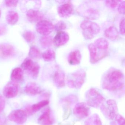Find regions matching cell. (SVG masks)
<instances>
[{"label":"cell","mask_w":125,"mask_h":125,"mask_svg":"<svg viewBox=\"0 0 125 125\" xmlns=\"http://www.w3.org/2000/svg\"><path fill=\"white\" fill-rule=\"evenodd\" d=\"M69 36L68 33L65 31L58 32L53 40L54 45L60 47L65 44L68 42Z\"/></svg>","instance_id":"14"},{"label":"cell","mask_w":125,"mask_h":125,"mask_svg":"<svg viewBox=\"0 0 125 125\" xmlns=\"http://www.w3.org/2000/svg\"><path fill=\"white\" fill-rule=\"evenodd\" d=\"M82 59V55L79 50L71 52L69 55L68 62L72 65H76L79 64Z\"/></svg>","instance_id":"19"},{"label":"cell","mask_w":125,"mask_h":125,"mask_svg":"<svg viewBox=\"0 0 125 125\" xmlns=\"http://www.w3.org/2000/svg\"><path fill=\"white\" fill-rule=\"evenodd\" d=\"M52 38L47 36H45L42 37L41 41V44L44 48L49 47L52 44Z\"/></svg>","instance_id":"29"},{"label":"cell","mask_w":125,"mask_h":125,"mask_svg":"<svg viewBox=\"0 0 125 125\" xmlns=\"http://www.w3.org/2000/svg\"><path fill=\"white\" fill-rule=\"evenodd\" d=\"M86 73L83 69H79L69 74L66 79L67 85L73 89H80L86 80Z\"/></svg>","instance_id":"3"},{"label":"cell","mask_w":125,"mask_h":125,"mask_svg":"<svg viewBox=\"0 0 125 125\" xmlns=\"http://www.w3.org/2000/svg\"><path fill=\"white\" fill-rule=\"evenodd\" d=\"M42 57L45 61L48 62L53 61L55 59V52L52 50H48L42 54Z\"/></svg>","instance_id":"27"},{"label":"cell","mask_w":125,"mask_h":125,"mask_svg":"<svg viewBox=\"0 0 125 125\" xmlns=\"http://www.w3.org/2000/svg\"><path fill=\"white\" fill-rule=\"evenodd\" d=\"M38 122L41 125H52L53 124L54 119L49 108L46 109L40 115L38 119Z\"/></svg>","instance_id":"15"},{"label":"cell","mask_w":125,"mask_h":125,"mask_svg":"<svg viewBox=\"0 0 125 125\" xmlns=\"http://www.w3.org/2000/svg\"><path fill=\"white\" fill-rule=\"evenodd\" d=\"M124 76L123 72L115 68H111L107 71L102 79V87L109 91L120 90L124 87Z\"/></svg>","instance_id":"1"},{"label":"cell","mask_w":125,"mask_h":125,"mask_svg":"<svg viewBox=\"0 0 125 125\" xmlns=\"http://www.w3.org/2000/svg\"><path fill=\"white\" fill-rule=\"evenodd\" d=\"M90 111V107L86 103L80 102L76 104L73 109V113L78 118L83 119L88 117Z\"/></svg>","instance_id":"10"},{"label":"cell","mask_w":125,"mask_h":125,"mask_svg":"<svg viewBox=\"0 0 125 125\" xmlns=\"http://www.w3.org/2000/svg\"><path fill=\"white\" fill-rule=\"evenodd\" d=\"M21 66L24 70L27 71L33 77L36 78L38 77L39 73L40 66L31 59H25L22 63Z\"/></svg>","instance_id":"9"},{"label":"cell","mask_w":125,"mask_h":125,"mask_svg":"<svg viewBox=\"0 0 125 125\" xmlns=\"http://www.w3.org/2000/svg\"><path fill=\"white\" fill-rule=\"evenodd\" d=\"M120 2L121 1L117 0H106V4L108 7L112 8H114L117 6Z\"/></svg>","instance_id":"33"},{"label":"cell","mask_w":125,"mask_h":125,"mask_svg":"<svg viewBox=\"0 0 125 125\" xmlns=\"http://www.w3.org/2000/svg\"><path fill=\"white\" fill-rule=\"evenodd\" d=\"M120 32L121 35H124L125 34V19L124 17L122 18L120 23Z\"/></svg>","instance_id":"34"},{"label":"cell","mask_w":125,"mask_h":125,"mask_svg":"<svg viewBox=\"0 0 125 125\" xmlns=\"http://www.w3.org/2000/svg\"><path fill=\"white\" fill-rule=\"evenodd\" d=\"M54 84L58 88H60L65 85V74L63 71L58 69L54 73L53 77Z\"/></svg>","instance_id":"16"},{"label":"cell","mask_w":125,"mask_h":125,"mask_svg":"<svg viewBox=\"0 0 125 125\" xmlns=\"http://www.w3.org/2000/svg\"><path fill=\"white\" fill-rule=\"evenodd\" d=\"M115 121L118 125H125V120L124 118L118 113L115 118Z\"/></svg>","instance_id":"32"},{"label":"cell","mask_w":125,"mask_h":125,"mask_svg":"<svg viewBox=\"0 0 125 125\" xmlns=\"http://www.w3.org/2000/svg\"><path fill=\"white\" fill-rule=\"evenodd\" d=\"M19 91L18 83L11 81L9 82L4 87L3 91V95L7 98L10 99L16 97Z\"/></svg>","instance_id":"12"},{"label":"cell","mask_w":125,"mask_h":125,"mask_svg":"<svg viewBox=\"0 0 125 125\" xmlns=\"http://www.w3.org/2000/svg\"><path fill=\"white\" fill-rule=\"evenodd\" d=\"M23 37L27 41L29 42L33 41L35 39V35L33 33L30 31L25 32L23 34Z\"/></svg>","instance_id":"30"},{"label":"cell","mask_w":125,"mask_h":125,"mask_svg":"<svg viewBox=\"0 0 125 125\" xmlns=\"http://www.w3.org/2000/svg\"><path fill=\"white\" fill-rule=\"evenodd\" d=\"M23 76L24 73L22 69L20 68H17L12 71L11 75V79L13 82L17 83L22 80Z\"/></svg>","instance_id":"24"},{"label":"cell","mask_w":125,"mask_h":125,"mask_svg":"<svg viewBox=\"0 0 125 125\" xmlns=\"http://www.w3.org/2000/svg\"><path fill=\"white\" fill-rule=\"evenodd\" d=\"M27 17L28 20L31 22H39L42 20L43 15L41 12L39 11L30 10L27 12Z\"/></svg>","instance_id":"18"},{"label":"cell","mask_w":125,"mask_h":125,"mask_svg":"<svg viewBox=\"0 0 125 125\" xmlns=\"http://www.w3.org/2000/svg\"><path fill=\"white\" fill-rule=\"evenodd\" d=\"M109 43L104 38H99L88 46L91 63H96L106 57L108 53Z\"/></svg>","instance_id":"2"},{"label":"cell","mask_w":125,"mask_h":125,"mask_svg":"<svg viewBox=\"0 0 125 125\" xmlns=\"http://www.w3.org/2000/svg\"><path fill=\"white\" fill-rule=\"evenodd\" d=\"M25 91L27 94L35 95L42 93L41 87L36 83L31 82L28 83L25 88Z\"/></svg>","instance_id":"21"},{"label":"cell","mask_w":125,"mask_h":125,"mask_svg":"<svg viewBox=\"0 0 125 125\" xmlns=\"http://www.w3.org/2000/svg\"><path fill=\"white\" fill-rule=\"evenodd\" d=\"M49 103L48 100H44L34 104L30 107H27L26 111L27 115H30L33 112H36L42 109L44 107L46 106Z\"/></svg>","instance_id":"20"},{"label":"cell","mask_w":125,"mask_h":125,"mask_svg":"<svg viewBox=\"0 0 125 125\" xmlns=\"http://www.w3.org/2000/svg\"><path fill=\"white\" fill-rule=\"evenodd\" d=\"M5 29L3 27L0 26V35H2L5 32Z\"/></svg>","instance_id":"38"},{"label":"cell","mask_w":125,"mask_h":125,"mask_svg":"<svg viewBox=\"0 0 125 125\" xmlns=\"http://www.w3.org/2000/svg\"><path fill=\"white\" fill-rule=\"evenodd\" d=\"M74 12L73 6L69 2L65 3L58 8V13L61 17L67 18L73 15Z\"/></svg>","instance_id":"13"},{"label":"cell","mask_w":125,"mask_h":125,"mask_svg":"<svg viewBox=\"0 0 125 125\" xmlns=\"http://www.w3.org/2000/svg\"><path fill=\"white\" fill-rule=\"evenodd\" d=\"M100 107L104 116L108 120H114L118 114L117 105L114 99H109L105 102Z\"/></svg>","instance_id":"6"},{"label":"cell","mask_w":125,"mask_h":125,"mask_svg":"<svg viewBox=\"0 0 125 125\" xmlns=\"http://www.w3.org/2000/svg\"><path fill=\"white\" fill-rule=\"evenodd\" d=\"M5 125V121L4 120H2L0 119V125Z\"/></svg>","instance_id":"39"},{"label":"cell","mask_w":125,"mask_h":125,"mask_svg":"<svg viewBox=\"0 0 125 125\" xmlns=\"http://www.w3.org/2000/svg\"><path fill=\"white\" fill-rule=\"evenodd\" d=\"M5 105L6 101L5 98L2 96L0 95V113L4 110Z\"/></svg>","instance_id":"35"},{"label":"cell","mask_w":125,"mask_h":125,"mask_svg":"<svg viewBox=\"0 0 125 125\" xmlns=\"http://www.w3.org/2000/svg\"><path fill=\"white\" fill-rule=\"evenodd\" d=\"M78 101V98L75 95H69L62 98L61 103L65 107H70L71 105L76 104Z\"/></svg>","instance_id":"23"},{"label":"cell","mask_w":125,"mask_h":125,"mask_svg":"<svg viewBox=\"0 0 125 125\" xmlns=\"http://www.w3.org/2000/svg\"><path fill=\"white\" fill-rule=\"evenodd\" d=\"M125 1H123L120 3L118 7V12L121 14H124V9H125Z\"/></svg>","instance_id":"36"},{"label":"cell","mask_w":125,"mask_h":125,"mask_svg":"<svg viewBox=\"0 0 125 125\" xmlns=\"http://www.w3.org/2000/svg\"><path fill=\"white\" fill-rule=\"evenodd\" d=\"M19 14L14 11H10L8 13L6 16V20L9 24L14 25L19 20Z\"/></svg>","instance_id":"26"},{"label":"cell","mask_w":125,"mask_h":125,"mask_svg":"<svg viewBox=\"0 0 125 125\" xmlns=\"http://www.w3.org/2000/svg\"><path fill=\"white\" fill-rule=\"evenodd\" d=\"M15 52L13 47L7 44H0V56L2 58L9 57L13 55Z\"/></svg>","instance_id":"17"},{"label":"cell","mask_w":125,"mask_h":125,"mask_svg":"<svg viewBox=\"0 0 125 125\" xmlns=\"http://www.w3.org/2000/svg\"><path fill=\"white\" fill-rule=\"evenodd\" d=\"M85 125H102L99 116L96 114H94L85 121Z\"/></svg>","instance_id":"25"},{"label":"cell","mask_w":125,"mask_h":125,"mask_svg":"<svg viewBox=\"0 0 125 125\" xmlns=\"http://www.w3.org/2000/svg\"><path fill=\"white\" fill-rule=\"evenodd\" d=\"M1 10H0V16H1Z\"/></svg>","instance_id":"41"},{"label":"cell","mask_w":125,"mask_h":125,"mask_svg":"<svg viewBox=\"0 0 125 125\" xmlns=\"http://www.w3.org/2000/svg\"><path fill=\"white\" fill-rule=\"evenodd\" d=\"M27 114L25 110L17 109L12 111L8 116L9 120L16 123L22 124L27 120Z\"/></svg>","instance_id":"8"},{"label":"cell","mask_w":125,"mask_h":125,"mask_svg":"<svg viewBox=\"0 0 125 125\" xmlns=\"http://www.w3.org/2000/svg\"><path fill=\"white\" fill-rule=\"evenodd\" d=\"M66 28V24L64 22L62 21L58 22L54 26V29H55L58 32L63 31L65 30Z\"/></svg>","instance_id":"31"},{"label":"cell","mask_w":125,"mask_h":125,"mask_svg":"<svg viewBox=\"0 0 125 125\" xmlns=\"http://www.w3.org/2000/svg\"><path fill=\"white\" fill-rule=\"evenodd\" d=\"M110 125H118L117 124L115 123V121H111L110 123Z\"/></svg>","instance_id":"40"},{"label":"cell","mask_w":125,"mask_h":125,"mask_svg":"<svg viewBox=\"0 0 125 125\" xmlns=\"http://www.w3.org/2000/svg\"><path fill=\"white\" fill-rule=\"evenodd\" d=\"M29 55L31 58L35 59L40 58L41 56V54L40 50L35 46L31 47Z\"/></svg>","instance_id":"28"},{"label":"cell","mask_w":125,"mask_h":125,"mask_svg":"<svg viewBox=\"0 0 125 125\" xmlns=\"http://www.w3.org/2000/svg\"><path fill=\"white\" fill-rule=\"evenodd\" d=\"M78 12L82 16L92 20L98 19L100 16L98 9L88 5H84L80 6L78 9Z\"/></svg>","instance_id":"7"},{"label":"cell","mask_w":125,"mask_h":125,"mask_svg":"<svg viewBox=\"0 0 125 125\" xmlns=\"http://www.w3.org/2000/svg\"><path fill=\"white\" fill-rule=\"evenodd\" d=\"M86 104L89 107L97 108L105 102V99L101 93L95 88H91L85 94Z\"/></svg>","instance_id":"4"},{"label":"cell","mask_w":125,"mask_h":125,"mask_svg":"<svg viewBox=\"0 0 125 125\" xmlns=\"http://www.w3.org/2000/svg\"><path fill=\"white\" fill-rule=\"evenodd\" d=\"M82 34L85 39H93L100 32L99 25L95 22L88 20L83 21L80 25Z\"/></svg>","instance_id":"5"},{"label":"cell","mask_w":125,"mask_h":125,"mask_svg":"<svg viewBox=\"0 0 125 125\" xmlns=\"http://www.w3.org/2000/svg\"><path fill=\"white\" fill-rule=\"evenodd\" d=\"M37 32L44 36H47L52 33L54 30V26L50 22L42 20L39 22L36 26Z\"/></svg>","instance_id":"11"},{"label":"cell","mask_w":125,"mask_h":125,"mask_svg":"<svg viewBox=\"0 0 125 125\" xmlns=\"http://www.w3.org/2000/svg\"><path fill=\"white\" fill-rule=\"evenodd\" d=\"M104 35L109 40L114 41L117 38L119 33L117 28L114 26H112L105 30Z\"/></svg>","instance_id":"22"},{"label":"cell","mask_w":125,"mask_h":125,"mask_svg":"<svg viewBox=\"0 0 125 125\" xmlns=\"http://www.w3.org/2000/svg\"><path fill=\"white\" fill-rule=\"evenodd\" d=\"M17 0H6L5 4L8 7H15L18 3Z\"/></svg>","instance_id":"37"}]
</instances>
